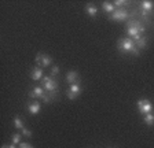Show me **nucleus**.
I'll use <instances>...</instances> for the list:
<instances>
[{"label":"nucleus","mask_w":154,"mask_h":148,"mask_svg":"<svg viewBox=\"0 0 154 148\" xmlns=\"http://www.w3.org/2000/svg\"><path fill=\"white\" fill-rule=\"evenodd\" d=\"M134 47H135V43H134V40H131V39H124V37H121V39L119 40V43H117V48H119V51L122 52V54L132 52Z\"/></svg>","instance_id":"nucleus-1"},{"label":"nucleus","mask_w":154,"mask_h":148,"mask_svg":"<svg viewBox=\"0 0 154 148\" xmlns=\"http://www.w3.org/2000/svg\"><path fill=\"white\" fill-rule=\"evenodd\" d=\"M42 82H43V88H44L47 92H50V93H54V92H57L58 82L51 77V75H45V77H43Z\"/></svg>","instance_id":"nucleus-2"},{"label":"nucleus","mask_w":154,"mask_h":148,"mask_svg":"<svg viewBox=\"0 0 154 148\" xmlns=\"http://www.w3.org/2000/svg\"><path fill=\"white\" fill-rule=\"evenodd\" d=\"M136 106H138V110L140 114H149L151 113V110H153V104H151L150 100L147 99H140L138 100V103H136Z\"/></svg>","instance_id":"nucleus-3"},{"label":"nucleus","mask_w":154,"mask_h":148,"mask_svg":"<svg viewBox=\"0 0 154 148\" xmlns=\"http://www.w3.org/2000/svg\"><path fill=\"white\" fill-rule=\"evenodd\" d=\"M35 61L40 67H47V66H50L52 63V58L50 55H45V54H37Z\"/></svg>","instance_id":"nucleus-4"},{"label":"nucleus","mask_w":154,"mask_h":148,"mask_svg":"<svg viewBox=\"0 0 154 148\" xmlns=\"http://www.w3.org/2000/svg\"><path fill=\"white\" fill-rule=\"evenodd\" d=\"M81 93V87L80 84H72L70 88H69V90H67V97L70 100H74L76 97H79Z\"/></svg>","instance_id":"nucleus-5"},{"label":"nucleus","mask_w":154,"mask_h":148,"mask_svg":"<svg viewBox=\"0 0 154 148\" xmlns=\"http://www.w3.org/2000/svg\"><path fill=\"white\" fill-rule=\"evenodd\" d=\"M66 82L67 84H79L80 82V75H79V73L74 70L69 71V73L66 74Z\"/></svg>","instance_id":"nucleus-6"},{"label":"nucleus","mask_w":154,"mask_h":148,"mask_svg":"<svg viewBox=\"0 0 154 148\" xmlns=\"http://www.w3.org/2000/svg\"><path fill=\"white\" fill-rule=\"evenodd\" d=\"M43 77H44V71H43L42 67H33L30 70V78L32 80L40 81V80H43Z\"/></svg>","instance_id":"nucleus-7"},{"label":"nucleus","mask_w":154,"mask_h":148,"mask_svg":"<svg viewBox=\"0 0 154 148\" xmlns=\"http://www.w3.org/2000/svg\"><path fill=\"white\" fill-rule=\"evenodd\" d=\"M127 15H128V14H127V11L125 10H117L109 16V19H112V21H122V19L127 18Z\"/></svg>","instance_id":"nucleus-8"},{"label":"nucleus","mask_w":154,"mask_h":148,"mask_svg":"<svg viewBox=\"0 0 154 148\" xmlns=\"http://www.w3.org/2000/svg\"><path fill=\"white\" fill-rule=\"evenodd\" d=\"M44 95H45L44 88H42V87H35L33 89L29 90V96L30 97H38V99H43Z\"/></svg>","instance_id":"nucleus-9"},{"label":"nucleus","mask_w":154,"mask_h":148,"mask_svg":"<svg viewBox=\"0 0 154 148\" xmlns=\"http://www.w3.org/2000/svg\"><path fill=\"white\" fill-rule=\"evenodd\" d=\"M40 108H42V106H40L38 102H30V103H28V111L32 115H37L40 113Z\"/></svg>","instance_id":"nucleus-10"},{"label":"nucleus","mask_w":154,"mask_h":148,"mask_svg":"<svg viewBox=\"0 0 154 148\" xmlns=\"http://www.w3.org/2000/svg\"><path fill=\"white\" fill-rule=\"evenodd\" d=\"M84 10H85V13L88 14L91 18H95V16L98 15V7L94 6V4H87Z\"/></svg>","instance_id":"nucleus-11"},{"label":"nucleus","mask_w":154,"mask_h":148,"mask_svg":"<svg viewBox=\"0 0 154 148\" xmlns=\"http://www.w3.org/2000/svg\"><path fill=\"white\" fill-rule=\"evenodd\" d=\"M102 10L105 11V13H107V14L112 15V14L116 11V6L113 3H110V1H103L102 3Z\"/></svg>","instance_id":"nucleus-12"},{"label":"nucleus","mask_w":154,"mask_h":148,"mask_svg":"<svg viewBox=\"0 0 154 148\" xmlns=\"http://www.w3.org/2000/svg\"><path fill=\"white\" fill-rule=\"evenodd\" d=\"M140 7H142V11H143V13H149V11H151L154 8V3L150 1V0H143L140 3Z\"/></svg>","instance_id":"nucleus-13"},{"label":"nucleus","mask_w":154,"mask_h":148,"mask_svg":"<svg viewBox=\"0 0 154 148\" xmlns=\"http://www.w3.org/2000/svg\"><path fill=\"white\" fill-rule=\"evenodd\" d=\"M143 122L146 123L147 126H153L154 125V114L153 113L144 114L143 115Z\"/></svg>","instance_id":"nucleus-14"},{"label":"nucleus","mask_w":154,"mask_h":148,"mask_svg":"<svg viewBox=\"0 0 154 148\" xmlns=\"http://www.w3.org/2000/svg\"><path fill=\"white\" fill-rule=\"evenodd\" d=\"M135 47L139 49L146 48V47H147V39H146V37H142L140 40H138V41L135 43Z\"/></svg>","instance_id":"nucleus-15"},{"label":"nucleus","mask_w":154,"mask_h":148,"mask_svg":"<svg viewBox=\"0 0 154 148\" xmlns=\"http://www.w3.org/2000/svg\"><path fill=\"white\" fill-rule=\"evenodd\" d=\"M14 126H15L17 129H23L25 126H23V122H22V119L19 118L18 115L14 117Z\"/></svg>","instance_id":"nucleus-16"},{"label":"nucleus","mask_w":154,"mask_h":148,"mask_svg":"<svg viewBox=\"0 0 154 148\" xmlns=\"http://www.w3.org/2000/svg\"><path fill=\"white\" fill-rule=\"evenodd\" d=\"M21 137H22V135L21 133H14L13 136H11V141H13V144H21Z\"/></svg>","instance_id":"nucleus-17"},{"label":"nucleus","mask_w":154,"mask_h":148,"mask_svg":"<svg viewBox=\"0 0 154 148\" xmlns=\"http://www.w3.org/2000/svg\"><path fill=\"white\" fill-rule=\"evenodd\" d=\"M21 135L25 136V137H32V132H30L29 129H26V128L21 129Z\"/></svg>","instance_id":"nucleus-18"},{"label":"nucleus","mask_w":154,"mask_h":148,"mask_svg":"<svg viewBox=\"0 0 154 148\" xmlns=\"http://www.w3.org/2000/svg\"><path fill=\"white\" fill-rule=\"evenodd\" d=\"M43 102H44V103H51V100H52V96L50 93H45L44 96H43Z\"/></svg>","instance_id":"nucleus-19"},{"label":"nucleus","mask_w":154,"mask_h":148,"mask_svg":"<svg viewBox=\"0 0 154 148\" xmlns=\"http://www.w3.org/2000/svg\"><path fill=\"white\" fill-rule=\"evenodd\" d=\"M57 74H59V66H54V67L51 69V77L57 75Z\"/></svg>","instance_id":"nucleus-20"},{"label":"nucleus","mask_w":154,"mask_h":148,"mask_svg":"<svg viewBox=\"0 0 154 148\" xmlns=\"http://www.w3.org/2000/svg\"><path fill=\"white\" fill-rule=\"evenodd\" d=\"M125 3H127V1H124V0H116V1H113V4H114V6H117V7L124 6Z\"/></svg>","instance_id":"nucleus-21"},{"label":"nucleus","mask_w":154,"mask_h":148,"mask_svg":"<svg viewBox=\"0 0 154 148\" xmlns=\"http://www.w3.org/2000/svg\"><path fill=\"white\" fill-rule=\"evenodd\" d=\"M19 148H33V145L29 144V143H21V144H19Z\"/></svg>","instance_id":"nucleus-22"},{"label":"nucleus","mask_w":154,"mask_h":148,"mask_svg":"<svg viewBox=\"0 0 154 148\" xmlns=\"http://www.w3.org/2000/svg\"><path fill=\"white\" fill-rule=\"evenodd\" d=\"M131 54H134L135 56H139V48H136V47H134V49H132Z\"/></svg>","instance_id":"nucleus-23"},{"label":"nucleus","mask_w":154,"mask_h":148,"mask_svg":"<svg viewBox=\"0 0 154 148\" xmlns=\"http://www.w3.org/2000/svg\"><path fill=\"white\" fill-rule=\"evenodd\" d=\"M8 148H17V147H15V144H10Z\"/></svg>","instance_id":"nucleus-24"},{"label":"nucleus","mask_w":154,"mask_h":148,"mask_svg":"<svg viewBox=\"0 0 154 148\" xmlns=\"http://www.w3.org/2000/svg\"><path fill=\"white\" fill-rule=\"evenodd\" d=\"M2 148H8V145H3V147H2Z\"/></svg>","instance_id":"nucleus-25"}]
</instances>
